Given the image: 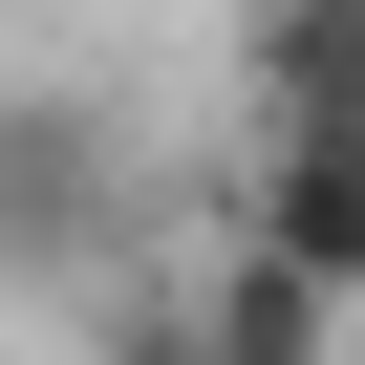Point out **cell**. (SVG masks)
I'll return each instance as SVG.
<instances>
[{
	"label": "cell",
	"mask_w": 365,
	"mask_h": 365,
	"mask_svg": "<svg viewBox=\"0 0 365 365\" xmlns=\"http://www.w3.org/2000/svg\"><path fill=\"white\" fill-rule=\"evenodd\" d=\"M237 108L258 150H365V0H237Z\"/></svg>",
	"instance_id": "obj_1"
},
{
	"label": "cell",
	"mask_w": 365,
	"mask_h": 365,
	"mask_svg": "<svg viewBox=\"0 0 365 365\" xmlns=\"http://www.w3.org/2000/svg\"><path fill=\"white\" fill-rule=\"evenodd\" d=\"M215 237H258L301 301H365V150H258Z\"/></svg>",
	"instance_id": "obj_2"
},
{
	"label": "cell",
	"mask_w": 365,
	"mask_h": 365,
	"mask_svg": "<svg viewBox=\"0 0 365 365\" xmlns=\"http://www.w3.org/2000/svg\"><path fill=\"white\" fill-rule=\"evenodd\" d=\"M0 237L108 258V108H0Z\"/></svg>",
	"instance_id": "obj_3"
},
{
	"label": "cell",
	"mask_w": 365,
	"mask_h": 365,
	"mask_svg": "<svg viewBox=\"0 0 365 365\" xmlns=\"http://www.w3.org/2000/svg\"><path fill=\"white\" fill-rule=\"evenodd\" d=\"M172 344H194V365H344V301H301L258 237H215V279L172 301Z\"/></svg>",
	"instance_id": "obj_4"
},
{
	"label": "cell",
	"mask_w": 365,
	"mask_h": 365,
	"mask_svg": "<svg viewBox=\"0 0 365 365\" xmlns=\"http://www.w3.org/2000/svg\"><path fill=\"white\" fill-rule=\"evenodd\" d=\"M108 365H194V344H172V301H129V322H108Z\"/></svg>",
	"instance_id": "obj_5"
},
{
	"label": "cell",
	"mask_w": 365,
	"mask_h": 365,
	"mask_svg": "<svg viewBox=\"0 0 365 365\" xmlns=\"http://www.w3.org/2000/svg\"><path fill=\"white\" fill-rule=\"evenodd\" d=\"M0 365H22V344H0Z\"/></svg>",
	"instance_id": "obj_6"
},
{
	"label": "cell",
	"mask_w": 365,
	"mask_h": 365,
	"mask_svg": "<svg viewBox=\"0 0 365 365\" xmlns=\"http://www.w3.org/2000/svg\"><path fill=\"white\" fill-rule=\"evenodd\" d=\"M344 322H365V301H344Z\"/></svg>",
	"instance_id": "obj_7"
}]
</instances>
